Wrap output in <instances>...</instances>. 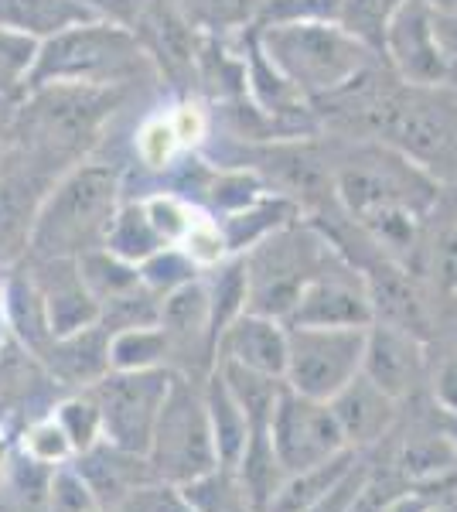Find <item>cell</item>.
<instances>
[{"instance_id": "cell-23", "label": "cell", "mask_w": 457, "mask_h": 512, "mask_svg": "<svg viewBox=\"0 0 457 512\" xmlns=\"http://www.w3.org/2000/svg\"><path fill=\"white\" fill-rule=\"evenodd\" d=\"M171 338L161 325L123 328L110 335V369L116 373H140V369H168Z\"/></svg>"}, {"instance_id": "cell-14", "label": "cell", "mask_w": 457, "mask_h": 512, "mask_svg": "<svg viewBox=\"0 0 457 512\" xmlns=\"http://www.w3.org/2000/svg\"><path fill=\"white\" fill-rule=\"evenodd\" d=\"M72 468L82 475V482L89 485L96 506L103 512H113L134 489L154 482V472L144 454L113 448V444H106V441H99L89 451L76 454Z\"/></svg>"}, {"instance_id": "cell-6", "label": "cell", "mask_w": 457, "mask_h": 512, "mask_svg": "<svg viewBox=\"0 0 457 512\" xmlns=\"http://www.w3.org/2000/svg\"><path fill=\"white\" fill-rule=\"evenodd\" d=\"M369 328H304L287 325V390L324 400L338 396L362 373Z\"/></svg>"}, {"instance_id": "cell-24", "label": "cell", "mask_w": 457, "mask_h": 512, "mask_svg": "<svg viewBox=\"0 0 457 512\" xmlns=\"http://www.w3.org/2000/svg\"><path fill=\"white\" fill-rule=\"evenodd\" d=\"M103 250L116 253L120 260L127 263H144L147 256H154L157 250H164L161 236L154 233L151 219H147V209L144 202H130L123 205L120 212H116L113 226H110V236H106Z\"/></svg>"}, {"instance_id": "cell-18", "label": "cell", "mask_w": 457, "mask_h": 512, "mask_svg": "<svg viewBox=\"0 0 457 512\" xmlns=\"http://www.w3.org/2000/svg\"><path fill=\"white\" fill-rule=\"evenodd\" d=\"M157 325L168 332L171 352L174 349H191V345L212 342V297L209 287L191 280V284L178 287V291L161 297V321Z\"/></svg>"}, {"instance_id": "cell-34", "label": "cell", "mask_w": 457, "mask_h": 512, "mask_svg": "<svg viewBox=\"0 0 457 512\" xmlns=\"http://www.w3.org/2000/svg\"><path fill=\"white\" fill-rule=\"evenodd\" d=\"M137 151H140V158H144V164H151V168H168V164L185 151V144H181L171 117H154L151 123L140 127Z\"/></svg>"}, {"instance_id": "cell-16", "label": "cell", "mask_w": 457, "mask_h": 512, "mask_svg": "<svg viewBox=\"0 0 457 512\" xmlns=\"http://www.w3.org/2000/svg\"><path fill=\"white\" fill-rule=\"evenodd\" d=\"M52 366V373L65 386H93L110 373V332L103 325L79 328L72 335H58L38 352Z\"/></svg>"}, {"instance_id": "cell-37", "label": "cell", "mask_w": 457, "mask_h": 512, "mask_svg": "<svg viewBox=\"0 0 457 512\" xmlns=\"http://www.w3.org/2000/svg\"><path fill=\"white\" fill-rule=\"evenodd\" d=\"M161 0H89V7L99 14V21H110L116 28H127L130 35H137V28L147 21V14Z\"/></svg>"}, {"instance_id": "cell-10", "label": "cell", "mask_w": 457, "mask_h": 512, "mask_svg": "<svg viewBox=\"0 0 457 512\" xmlns=\"http://www.w3.org/2000/svg\"><path fill=\"white\" fill-rule=\"evenodd\" d=\"M382 55L396 69L406 86L420 89H444L447 69L440 59V48L430 28V4L427 0H403L400 11L393 14L382 41Z\"/></svg>"}, {"instance_id": "cell-8", "label": "cell", "mask_w": 457, "mask_h": 512, "mask_svg": "<svg viewBox=\"0 0 457 512\" xmlns=\"http://www.w3.org/2000/svg\"><path fill=\"white\" fill-rule=\"evenodd\" d=\"M267 434L287 475L318 468L324 461H335L352 451L331 403L311 400V396H301L287 386L267 424Z\"/></svg>"}, {"instance_id": "cell-3", "label": "cell", "mask_w": 457, "mask_h": 512, "mask_svg": "<svg viewBox=\"0 0 457 512\" xmlns=\"http://www.w3.org/2000/svg\"><path fill=\"white\" fill-rule=\"evenodd\" d=\"M267 62L301 96H335L372 69V48L348 35L338 21H294L260 28L256 38Z\"/></svg>"}, {"instance_id": "cell-25", "label": "cell", "mask_w": 457, "mask_h": 512, "mask_svg": "<svg viewBox=\"0 0 457 512\" xmlns=\"http://www.w3.org/2000/svg\"><path fill=\"white\" fill-rule=\"evenodd\" d=\"M195 31H236L256 21L260 0H174Z\"/></svg>"}, {"instance_id": "cell-5", "label": "cell", "mask_w": 457, "mask_h": 512, "mask_svg": "<svg viewBox=\"0 0 457 512\" xmlns=\"http://www.w3.org/2000/svg\"><path fill=\"white\" fill-rule=\"evenodd\" d=\"M328 263L318 236L273 229L246 263V311L287 321L290 308L318 270Z\"/></svg>"}, {"instance_id": "cell-40", "label": "cell", "mask_w": 457, "mask_h": 512, "mask_svg": "<svg viewBox=\"0 0 457 512\" xmlns=\"http://www.w3.org/2000/svg\"><path fill=\"white\" fill-rule=\"evenodd\" d=\"M437 403L447 410V414H457V366H447L444 373L437 376Z\"/></svg>"}, {"instance_id": "cell-39", "label": "cell", "mask_w": 457, "mask_h": 512, "mask_svg": "<svg viewBox=\"0 0 457 512\" xmlns=\"http://www.w3.org/2000/svg\"><path fill=\"white\" fill-rule=\"evenodd\" d=\"M434 277L447 291H457V226L444 229L434 243Z\"/></svg>"}, {"instance_id": "cell-36", "label": "cell", "mask_w": 457, "mask_h": 512, "mask_svg": "<svg viewBox=\"0 0 457 512\" xmlns=\"http://www.w3.org/2000/svg\"><path fill=\"white\" fill-rule=\"evenodd\" d=\"M21 451H28L31 458L45 461V465H52V468L69 465V461L76 458V451H72L69 437L62 434V427L55 424V417H48V420H41V424L31 427V431L24 434Z\"/></svg>"}, {"instance_id": "cell-19", "label": "cell", "mask_w": 457, "mask_h": 512, "mask_svg": "<svg viewBox=\"0 0 457 512\" xmlns=\"http://www.w3.org/2000/svg\"><path fill=\"white\" fill-rule=\"evenodd\" d=\"M205 396V410H209V424H212V441H215V454H219V465L236 468L239 458H243L249 437H253V427L243 414V407L236 403V396L229 393V386L222 383L219 373L209 376V383L202 386Z\"/></svg>"}, {"instance_id": "cell-30", "label": "cell", "mask_w": 457, "mask_h": 512, "mask_svg": "<svg viewBox=\"0 0 457 512\" xmlns=\"http://www.w3.org/2000/svg\"><path fill=\"white\" fill-rule=\"evenodd\" d=\"M35 55H38V41L0 28V99L24 96Z\"/></svg>"}, {"instance_id": "cell-38", "label": "cell", "mask_w": 457, "mask_h": 512, "mask_svg": "<svg viewBox=\"0 0 457 512\" xmlns=\"http://www.w3.org/2000/svg\"><path fill=\"white\" fill-rule=\"evenodd\" d=\"M430 28H434V41L447 69V86L457 89V11H437V7H430Z\"/></svg>"}, {"instance_id": "cell-20", "label": "cell", "mask_w": 457, "mask_h": 512, "mask_svg": "<svg viewBox=\"0 0 457 512\" xmlns=\"http://www.w3.org/2000/svg\"><path fill=\"white\" fill-rule=\"evenodd\" d=\"M215 373L222 376V383L229 386V393L236 396V403L243 407V414L249 420L253 431H267L273 410L280 403V393H284V379L267 376V373H253L246 366H236V362L219 359L215 362Z\"/></svg>"}, {"instance_id": "cell-7", "label": "cell", "mask_w": 457, "mask_h": 512, "mask_svg": "<svg viewBox=\"0 0 457 512\" xmlns=\"http://www.w3.org/2000/svg\"><path fill=\"white\" fill-rule=\"evenodd\" d=\"M168 386L171 369H140V373L110 369L99 383L89 386L99 403V417H103V441L147 458Z\"/></svg>"}, {"instance_id": "cell-32", "label": "cell", "mask_w": 457, "mask_h": 512, "mask_svg": "<svg viewBox=\"0 0 457 512\" xmlns=\"http://www.w3.org/2000/svg\"><path fill=\"white\" fill-rule=\"evenodd\" d=\"M147 219H151L154 233L161 236L164 246H181V239L188 236V229L195 226L198 212L188 202H181L178 195H154L144 198Z\"/></svg>"}, {"instance_id": "cell-12", "label": "cell", "mask_w": 457, "mask_h": 512, "mask_svg": "<svg viewBox=\"0 0 457 512\" xmlns=\"http://www.w3.org/2000/svg\"><path fill=\"white\" fill-rule=\"evenodd\" d=\"M215 352L219 359L246 366L253 373H267L284 379L287 373V325L280 318L256 315V311H243L232 318L222 335L215 338Z\"/></svg>"}, {"instance_id": "cell-44", "label": "cell", "mask_w": 457, "mask_h": 512, "mask_svg": "<svg viewBox=\"0 0 457 512\" xmlns=\"http://www.w3.org/2000/svg\"><path fill=\"white\" fill-rule=\"evenodd\" d=\"M99 512H103V509H99Z\"/></svg>"}, {"instance_id": "cell-2", "label": "cell", "mask_w": 457, "mask_h": 512, "mask_svg": "<svg viewBox=\"0 0 457 512\" xmlns=\"http://www.w3.org/2000/svg\"><path fill=\"white\" fill-rule=\"evenodd\" d=\"M154 69L137 35L110 21H89L38 45L28 89L38 86H96L123 89ZM24 89V93H28Z\"/></svg>"}, {"instance_id": "cell-35", "label": "cell", "mask_w": 457, "mask_h": 512, "mask_svg": "<svg viewBox=\"0 0 457 512\" xmlns=\"http://www.w3.org/2000/svg\"><path fill=\"white\" fill-rule=\"evenodd\" d=\"M113 512H195V509L188 506L181 485H171V482L154 478V482H147V485H140V489L130 492Z\"/></svg>"}, {"instance_id": "cell-29", "label": "cell", "mask_w": 457, "mask_h": 512, "mask_svg": "<svg viewBox=\"0 0 457 512\" xmlns=\"http://www.w3.org/2000/svg\"><path fill=\"white\" fill-rule=\"evenodd\" d=\"M195 274H198L195 260H191L181 246H164V250H157L154 256H147V260L140 263V280H144L157 297L191 284Z\"/></svg>"}, {"instance_id": "cell-31", "label": "cell", "mask_w": 457, "mask_h": 512, "mask_svg": "<svg viewBox=\"0 0 457 512\" xmlns=\"http://www.w3.org/2000/svg\"><path fill=\"white\" fill-rule=\"evenodd\" d=\"M338 14H342V0H260L253 28L294 21H338Z\"/></svg>"}, {"instance_id": "cell-41", "label": "cell", "mask_w": 457, "mask_h": 512, "mask_svg": "<svg viewBox=\"0 0 457 512\" xmlns=\"http://www.w3.org/2000/svg\"><path fill=\"white\" fill-rule=\"evenodd\" d=\"M430 506H434V502H430L427 495L406 489L403 495H396V499L389 502L386 509H379V512H430Z\"/></svg>"}, {"instance_id": "cell-1", "label": "cell", "mask_w": 457, "mask_h": 512, "mask_svg": "<svg viewBox=\"0 0 457 512\" xmlns=\"http://www.w3.org/2000/svg\"><path fill=\"white\" fill-rule=\"evenodd\" d=\"M120 212V181L103 164H76L41 202L31 229V260H79L103 250Z\"/></svg>"}, {"instance_id": "cell-4", "label": "cell", "mask_w": 457, "mask_h": 512, "mask_svg": "<svg viewBox=\"0 0 457 512\" xmlns=\"http://www.w3.org/2000/svg\"><path fill=\"white\" fill-rule=\"evenodd\" d=\"M147 465H151L154 478L171 485H185L195 475L219 465L202 386H195L181 373H171L168 396H164L151 448H147Z\"/></svg>"}, {"instance_id": "cell-43", "label": "cell", "mask_w": 457, "mask_h": 512, "mask_svg": "<svg viewBox=\"0 0 457 512\" xmlns=\"http://www.w3.org/2000/svg\"><path fill=\"white\" fill-rule=\"evenodd\" d=\"M430 512H444V509H434V506H430Z\"/></svg>"}, {"instance_id": "cell-13", "label": "cell", "mask_w": 457, "mask_h": 512, "mask_svg": "<svg viewBox=\"0 0 457 512\" xmlns=\"http://www.w3.org/2000/svg\"><path fill=\"white\" fill-rule=\"evenodd\" d=\"M362 376H369L382 393L403 400L417 390L423 376V349L406 328L396 325H369L365 332V359Z\"/></svg>"}, {"instance_id": "cell-9", "label": "cell", "mask_w": 457, "mask_h": 512, "mask_svg": "<svg viewBox=\"0 0 457 512\" xmlns=\"http://www.w3.org/2000/svg\"><path fill=\"white\" fill-rule=\"evenodd\" d=\"M376 321L372 297L362 277L342 263H324V267L307 280V287L290 308L284 325L304 328H369Z\"/></svg>"}, {"instance_id": "cell-17", "label": "cell", "mask_w": 457, "mask_h": 512, "mask_svg": "<svg viewBox=\"0 0 457 512\" xmlns=\"http://www.w3.org/2000/svg\"><path fill=\"white\" fill-rule=\"evenodd\" d=\"M89 21H99L89 0H0V28L38 45Z\"/></svg>"}, {"instance_id": "cell-27", "label": "cell", "mask_w": 457, "mask_h": 512, "mask_svg": "<svg viewBox=\"0 0 457 512\" xmlns=\"http://www.w3.org/2000/svg\"><path fill=\"white\" fill-rule=\"evenodd\" d=\"M457 465V444L444 434H430L420 441L406 444L400 468L413 482H434V478L447 475Z\"/></svg>"}, {"instance_id": "cell-28", "label": "cell", "mask_w": 457, "mask_h": 512, "mask_svg": "<svg viewBox=\"0 0 457 512\" xmlns=\"http://www.w3.org/2000/svg\"><path fill=\"white\" fill-rule=\"evenodd\" d=\"M52 417H55V424L62 427V434L69 437V444L76 454L89 451L93 444L103 441V417H99V403L89 390H82L79 396L65 400Z\"/></svg>"}, {"instance_id": "cell-15", "label": "cell", "mask_w": 457, "mask_h": 512, "mask_svg": "<svg viewBox=\"0 0 457 512\" xmlns=\"http://www.w3.org/2000/svg\"><path fill=\"white\" fill-rule=\"evenodd\" d=\"M331 410H335L348 448H365V444L382 441V434L393 427L396 420V403L389 393H382L369 376H355L338 396H331Z\"/></svg>"}, {"instance_id": "cell-33", "label": "cell", "mask_w": 457, "mask_h": 512, "mask_svg": "<svg viewBox=\"0 0 457 512\" xmlns=\"http://www.w3.org/2000/svg\"><path fill=\"white\" fill-rule=\"evenodd\" d=\"M48 512H99L93 492L72 465H58L48 485Z\"/></svg>"}, {"instance_id": "cell-26", "label": "cell", "mask_w": 457, "mask_h": 512, "mask_svg": "<svg viewBox=\"0 0 457 512\" xmlns=\"http://www.w3.org/2000/svg\"><path fill=\"white\" fill-rule=\"evenodd\" d=\"M403 0H342V14L338 24L369 45L372 52L382 55V41H386V28L393 21V14L400 11Z\"/></svg>"}, {"instance_id": "cell-22", "label": "cell", "mask_w": 457, "mask_h": 512, "mask_svg": "<svg viewBox=\"0 0 457 512\" xmlns=\"http://www.w3.org/2000/svg\"><path fill=\"white\" fill-rule=\"evenodd\" d=\"M352 465H355V451H348V454H342V458L324 461V465H318V468H304V472L287 475L284 485H280L277 495L267 502V509L263 512H307L311 506H318L324 495L342 482Z\"/></svg>"}, {"instance_id": "cell-42", "label": "cell", "mask_w": 457, "mask_h": 512, "mask_svg": "<svg viewBox=\"0 0 457 512\" xmlns=\"http://www.w3.org/2000/svg\"><path fill=\"white\" fill-rule=\"evenodd\" d=\"M7 458H11V448H7V437H4V434H0V478H4Z\"/></svg>"}, {"instance_id": "cell-11", "label": "cell", "mask_w": 457, "mask_h": 512, "mask_svg": "<svg viewBox=\"0 0 457 512\" xmlns=\"http://www.w3.org/2000/svg\"><path fill=\"white\" fill-rule=\"evenodd\" d=\"M52 338L72 335L99 321V301L79 274V260H35L31 270Z\"/></svg>"}, {"instance_id": "cell-21", "label": "cell", "mask_w": 457, "mask_h": 512, "mask_svg": "<svg viewBox=\"0 0 457 512\" xmlns=\"http://www.w3.org/2000/svg\"><path fill=\"white\" fill-rule=\"evenodd\" d=\"M181 492L195 512H260L239 468L229 465H212L209 472L181 485Z\"/></svg>"}]
</instances>
